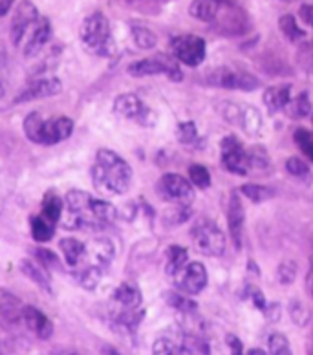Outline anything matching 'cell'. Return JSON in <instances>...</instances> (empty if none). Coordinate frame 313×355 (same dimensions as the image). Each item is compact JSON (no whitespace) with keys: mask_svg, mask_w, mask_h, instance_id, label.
Returning a JSON list of instances; mask_svg holds the SVG:
<instances>
[{"mask_svg":"<svg viewBox=\"0 0 313 355\" xmlns=\"http://www.w3.org/2000/svg\"><path fill=\"white\" fill-rule=\"evenodd\" d=\"M114 114L126 121H134L142 127H154L156 114L134 94H121L114 101Z\"/></svg>","mask_w":313,"mask_h":355,"instance_id":"obj_5","label":"cell"},{"mask_svg":"<svg viewBox=\"0 0 313 355\" xmlns=\"http://www.w3.org/2000/svg\"><path fill=\"white\" fill-rule=\"evenodd\" d=\"M251 299H253V302H255V306H257L258 310H266V299H264V295H262V291H260V289L258 288H251Z\"/></svg>","mask_w":313,"mask_h":355,"instance_id":"obj_50","label":"cell"},{"mask_svg":"<svg viewBox=\"0 0 313 355\" xmlns=\"http://www.w3.org/2000/svg\"><path fill=\"white\" fill-rule=\"evenodd\" d=\"M171 53L185 67H200L205 59V41L196 35H178L171 41Z\"/></svg>","mask_w":313,"mask_h":355,"instance_id":"obj_7","label":"cell"},{"mask_svg":"<svg viewBox=\"0 0 313 355\" xmlns=\"http://www.w3.org/2000/svg\"><path fill=\"white\" fill-rule=\"evenodd\" d=\"M244 216H246V213H244V205L240 202V194H238V191H232L228 203V225L232 244L237 249H240V245H242Z\"/></svg>","mask_w":313,"mask_h":355,"instance_id":"obj_18","label":"cell"},{"mask_svg":"<svg viewBox=\"0 0 313 355\" xmlns=\"http://www.w3.org/2000/svg\"><path fill=\"white\" fill-rule=\"evenodd\" d=\"M191 240L196 251L205 257H220L226 251V236L222 229L209 220H198L191 229Z\"/></svg>","mask_w":313,"mask_h":355,"instance_id":"obj_3","label":"cell"},{"mask_svg":"<svg viewBox=\"0 0 313 355\" xmlns=\"http://www.w3.org/2000/svg\"><path fill=\"white\" fill-rule=\"evenodd\" d=\"M103 273H105V269L86 264V262H81L77 268H74V277H76V280L79 282V286H83L88 291H94L99 286V282L103 279Z\"/></svg>","mask_w":313,"mask_h":355,"instance_id":"obj_26","label":"cell"},{"mask_svg":"<svg viewBox=\"0 0 313 355\" xmlns=\"http://www.w3.org/2000/svg\"><path fill=\"white\" fill-rule=\"evenodd\" d=\"M249 354H264V352L258 350V348H257V350H251V352H249Z\"/></svg>","mask_w":313,"mask_h":355,"instance_id":"obj_54","label":"cell"},{"mask_svg":"<svg viewBox=\"0 0 313 355\" xmlns=\"http://www.w3.org/2000/svg\"><path fill=\"white\" fill-rule=\"evenodd\" d=\"M297 271H298L297 264H295L293 260H286V262H282V264L278 266L277 280L284 286L293 284V282H295V279H297Z\"/></svg>","mask_w":313,"mask_h":355,"instance_id":"obj_41","label":"cell"},{"mask_svg":"<svg viewBox=\"0 0 313 355\" xmlns=\"http://www.w3.org/2000/svg\"><path fill=\"white\" fill-rule=\"evenodd\" d=\"M4 85H2V83H0V97H2V96H4Z\"/></svg>","mask_w":313,"mask_h":355,"instance_id":"obj_53","label":"cell"},{"mask_svg":"<svg viewBox=\"0 0 313 355\" xmlns=\"http://www.w3.org/2000/svg\"><path fill=\"white\" fill-rule=\"evenodd\" d=\"M293 139L298 145V148L303 150L304 156L313 162V132H310L306 128H297L293 134Z\"/></svg>","mask_w":313,"mask_h":355,"instance_id":"obj_37","label":"cell"},{"mask_svg":"<svg viewBox=\"0 0 313 355\" xmlns=\"http://www.w3.org/2000/svg\"><path fill=\"white\" fill-rule=\"evenodd\" d=\"M278 28L282 31V35L291 42H298L301 39L306 37V31L298 28L297 21H295V17L293 15L280 17V19H278Z\"/></svg>","mask_w":313,"mask_h":355,"instance_id":"obj_34","label":"cell"},{"mask_svg":"<svg viewBox=\"0 0 313 355\" xmlns=\"http://www.w3.org/2000/svg\"><path fill=\"white\" fill-rule=\"evenodd\" d=\"M24 306L17 295L10 293L8 289H0V319L4 322L13 326L21 324Z\"/></svg>","mask_w":313,"mask_h":355,"instance_id":"obj_21","label":"cell"},{"mask_svg":"<svg viewBox=\"0 0 313 355\" xmlns=\"http://www.w3.org/2000/svg\"><path fill=\"white\" fill-rule=\"evenodd\" d=\"M284 2H293V0H284Z\"/></svg>","mask_w":313,"mask_h":355,"instance_id":"obj_55","label":"cell"},{"mask_svg":"<svg viewBox=\"0 0 313 355\" xmlns=\"http://www.w3.org/2000/svg\"><path fill=\"white\" fill-rule=\"evenodd\" d=\"M284 110L288 112L289 117H306L312 114V103H310L308 92H301L295 99H289Z\"/></svg>","mask_w":313,"mask_h":355,"instance_id":"obj_33","label":"cell"},{"mask_svg":"<svg viewBox=\"0 0 313 355\" xmlns=\"http://www.w3.org/2000/svg\"><path fill=\"white\" fill-rule=\"evenodd\" d=\"M189 178H191V183L194 187H211V174H209V171L203 165H191V168H189Z\"/></svg>","mask_w":313,"mask_h":355,"instance_id":"obj_38","label":"cell"},{"mask_svg":"<svg viewBox=\"0 0 313 355\" xmlns=\"http://www.w3.org/2000/svg\"><path fill=\"white\" fill-rule=\"evenodd\" d=\"M160 198L172 205H191L194 200V185L180 174H163L156 185Z\"/></svg>","mask_w":313,"mask_h":355,"instance_id":"obj_6","label":"cell"},{"mask_svg":"<svg viewBox=\"0 0 313 355\" xmlns=\"http://www.w3.org/2000/svg\"><path fill=\"white\" fill-rule=\"evenodd\" d=\"M226 345L229 346V350L232 352V354H242L244 352V346H242V340L238 339L237 335H226Z\"/></svg>","mask_w":313,"mask_h":355,"instance_id":"obj_49","label":"cell"},{"mask_svg":"<svg viewBox=\"0 0 313 355\" xmlns=\"http://www.w3.org/2000/svg\"><path fill=\"white\" fill-rule=\"evenodd\" d=\"M223 119H228L232 125H238L248 136H258V134H260V128H262L260 112L253 107L226 105V108H223Z\"/></svg>","mask_w":313,"mask_h":355,"instance_id":"obj_11","label":"cell"},{"mask_svg":"<svg viewBox=\"0 0 313 355\" xmlns=\"http://www.w3.org/2000/svg\"><path fill=\"white\" fill-rule=\"evenodd\" d=\"M223 0H192L189 6V15L202 22H214Z\"/></svg>","mask_w":313,"mask_h":355,"instance_id":"obj_24","label":"cell"},{"mask_svg":"<svg viewBox=\"0 0 313 355\" xmlns=\"http://www.w3.org/2000/svg\"><path fill=\"white\" fill-rule=\"evenodd\" d=\"M35 257H37V260L41 262V266L44 269H57V271H61L62 269V264H61V260H59V257H57L53 251H50V249L37 248Z\"/></svg>","mask_w":313,"mask_h":355,"instance_id":"obj_39","label":"cell"},{"mask_svg":"<svg viewBox=\"0 0 313 355\" xmlns=\"http://www.w3.org/2000/svg\"><path fill=\"white\" fill-rule=\"evenodd\" d=\"M189 264V254L187 251L180 245H171L167 249V266H165V273L167 277H171V280H174L182 275V271L187 268Z\"/></svg>","mask_w":313,"mask_h":355,"instance_id":"obj_28","label":"cell"},{"mask_svg":"<svg viewBox=\"0 0 313 355\" xmlns=\"http://www.w3.org/2000/svg\"><path fill=\"white\" fill-rule=\"evenodd\" d=\"M289 99H291V87L289 85L268 88L264 92V105L268 107L269 114H277V112L284 110Z\"/></svg>","mask_w":313,"mask_h":355,"instance_id":"obj_27","label":"cell"},{"mask_svg":"<svg viewBox=\"0 0 313 355\" xmlns=\"http://www.w3.org/2000/svg\"><path fill=\"white\" fill-rule=\"evenodd\" d=\"M246 153H248L251 168H266L269 165V156L262 147H253L246 150Z\"/></svg>","mask_w":313,"mask_h":355,"instance_id":"obj_42","label":"cell"},{"mask_svg":"<svg viewBox=\"0 0 313 355\" xmlns=\"http://www.w3.org/2000/svg\"><path fill=\"white\" fill-rule=\"evenodd\" d=\"M62 92V83L57 77H42V79H35L30 83L24 90L19 94L15 99L17 105L21 103L33 101V99H44V97H53Z\"/></svg>","mask_w":313,"mask_h":355,"instance_id":"obj_14","label":"cell"},{"mask_svg":"<svg viewBox=\"0 0 313 355\" xmlns=\"http://www.w3.org/2000/svg\"><path fill=\"white\" fill-rule=\"evenodd\" d=\"M174 284L187 295L202 293L205 286H208V271L200 262H189L187 268L182 271V275L174 280Z\"/></svg>","mask_w":313,"mask_h":355,"instance_id":"obj_15","label":"cell"},{"mask_svg":"<svg viewBox=\"0 0 313 355\" xmlns=\"http://www.w3.org/2000/svg\"><path fill=\"white\" fill-rule=\"evenodd\" d=\"M128 76L132 77H151V76H167L172 81H182L183 73L180 71L178 62L172 57L156 55L151 59H142L128 64L126 68Z\"/></svg>","mask_w":313,"mask_h":355,"instance_id":"obj_4","label":"cell"},{"mask_svg":"<svg viewBox=\"0 0 313 355\" xmlns=\"http://www.w3.org/2000/svg\"><path fill=\"white\" fill-rule=\"evenodd\" d=\"M90 213L92 216H94V220L99 223V227L112 223L117 216L116 207H114L112 203L105 202V200L94 198V196H92V202H90Z\"/></svg>","mask_w":313,"mask_h":355,"instance_id":"obj_31","label":"cell"},{"mask_svg":"<svg viewBox=\"0 0 313 355\" xmlns=\"http://www.w3.org/2000/svg\"><path fill=\"white\" fill-rule=\"evenodd\" d=\"M74 134V121L66 116H57L44 119L41 130V143L44 147H51L57 143L65 141Z\"/></svg>","mask_w":313,"mask_h":355,"instance_id":"obj_12","label":"cell"},{"mask_svg":"<svg viewBox=\"0 0 313 355\" xmlns=\"http://www.w3.org/2000/svg\"><path fill=\"white\" fill-rule=\"evenodd\" d=\"M220 148H222V163L223 167L228 168L229 173L237 174V176H248L249 168V157L248 153L240 147V143L235 136L223 137L222 143H220Z\"/></svg>","mask_w":313,"mask_h":355,"instance_id":"obj_9","label":"cell"},{"mask_svg":"<svg viewBox=\"0 0 313 355\" xmlns=\"http://www.w3.org/2000/svg\"><path fill=\"white\" fill-rule=\"evenodd\" d=\"M116 257V245L110 239L106 236H97V239L90 240L86 244V253L83 262L92 266H97V268L106 269L110 266V262Z\"/></svg>","mask_w":313,"mask_h":355,"instance_id":"obj_13","label":"cell"},{"mask_svg":"<svg viewBox=\"0 0 313 355\" xmlns=\"http://www.w3.org/2000/svg\"><path fill=\"white\" fill-rule=\"evenodd\" d=\"M51 39V24L48 19H39L37 24L33 26V30L30 31V37H28V41H26L24 46V55L26 57H35L39 55L48 42Z\"/></svg>","mask_w":313,"mask_h":355,"instance_id":"obj_20","label":"cell"},{"mask_svg":"<svg viewBox=\"0 0 313 355\" xmlns=\"http://www.w3.org/2000/svg\"><path fill=\"white\" fill-rule=\"evenodd\" d=\"M268 348H269V354H275V355L291 354V346H289L288 337H286V335H282V334L269 335Z\"/></svg>","mask_w":313,"mask_h":355,"instance_id":"obj_40","label":"cell"},{"mask_svg":"<svg viewBox=\"0 0 313 355\" xmlns=\"http://www.w3.org/2000/svg\"><path fill=\"white\" fill-rule=\"evenodd\" d=\"M289 313H291V319H293V322H295V324L304 326L306 322H308L310 313L306 311V308H304L303 302H293L291 308H289Z\"/></svg>","mask_w":313,"mask_h":355,"instance_id":"obj_46","label":"cell"},{"mask_svg":"<svg viewBox=\"0 0 313 355\" xmlns=\"http://www.w3.org/2000/svg\"><path fill=\"white\" fill-rule=\"evenodd\" d=\"M298 17H301V21H303L304 24L312 26L313 28V4L301 6V10H298Z\"/></svg>","mask_w":313,"mask_h":355,"instance_id":"obj_48","label":"cell"},{"mask_svg":"<svg viewBox=\"0 0 313 355\" xmlns=\"http://www.w3.org/2000/svg\"><path fill=\"white\" fill-rule=\"evenodd\" d=\"M169 302H171L172 308H176V310H182V311H192L194 308H196V304L194 302H191V300H187L185 297H182L180 293H172L167 297Z\"/></svg>","mask_w":313,"mask_h":355,"instance_id":"obj_47","label":"cell"},{"mask_svg":"<svg viewBox=\"0 0 313 355\" xmlns=\"http://www.w3.org/2000/svg\"><path fill=\"white\" fill-rule=\"evenodd\" d=\"M130 33L132 41L136 42L137 48H142V50H152L158 44V37L145 26H132Z\"/></svg>","mask_w":313,"mask_h":355,"instance_id":"obj_35","label":"cell"},{"mask_svg":"<svg viewBox=\"0 0 313 355\" xmlns=\"http://www.w3.org/2000/svg\"><path fill=\"white\" fill-rule=\"evenodd\" d=\"M92 183L99 193L121 196L130 189L132 167L117 153L101 148L92 165Z\"/></svg>","mask_w":313,"mask_h":355,"instance_id":"obj_1","label":"cell"},{"mask_svg":"<svg viewBox=\"0 0 313 355\" xmlns=\"http://www.w3.org/2000/svg\"><path fill=\"white\" fill-rule=\"evenodd\" d=\"M42 123H44V117H42L41 112H31L28 114L22 123V128H24V136L30 139L31 143H41V130Z\"/></svg>","mask_w":313,"mask_h":355,"instance_id":"obj_32","label":"cell"},{"mask_svg":"<svg viewBox=\"0 0 313 355\" xmlns=\"http://www.w3.org/2000/svg\"><path fill=\"white\" fill-rule=\"evenodd\" d=\"M30 227H31V239L39 242V244H46L53 239L56 233V223L44 218L42 214H33L30 218Z\"/></svg>","mask_w":313,"mask_h":355,"instance_id":"obj_29","label":"cell"},{"mask_svg":"<svg viewBox=\"0 0 313 355\" xmlns=\"http://www.w3.org/2000/svg\"><path fill=\"white\" fill-rule=\"evenodd\" d=\"M209 83L218 88H228V90H242L253 92L260 87V81L248 71H231V70H217L209 77Z\"/></svg>","mask_w":313,"mask_h":355,"instance_id":"obj_10","label":"cell"},{"mask_svg":"<svg viewBox=\"0 0 313 355\" xmlns=\"http://www.w3.org/2000/svg\"><path fill=\"white\" fill-rule=\"evenodd\" d=\"M143 297L139 288L134 284L117 286L112 293V311H123V310H137L142 308Z\"/></svg>","mask_w":313,"mask_h":355,"instance_id":"obj_19","label":"cell"},{"mask_svg":"<svg viewBox=\"0 0 313 355\" xmlns=\"http://www.w3.org/2000/svg\"><path fill=\"white\" fill-rule=\"evenodd\" d=\"M62 211H65V200H61V196H59L56 191H48V193L44 194V198H42V205H41L42 216L57 225V223L61 222Z\"/></svg>","mask_w":313,"mask_h":355,"instance_id":"obj_30","label":"cell"},{"mask_svg":"<svg viewBox=\"0 0 313 355\" xmlns=\"http://www.w3.org/2000/svg\"><path fill=\"white\" fill-rule=\"evenodd\" d=\"M185 339H187V335L183 334V331H174V334L162 335V337H158L156 343L152 345V354H187V350H185Z\"/></svg>","mask_w":313,"mask_h":355,"instance_id":"obj_22","label":"cell"},{"mask_svg":"<svg viewBox=\"0 0 313 355\" xmlns=\"http://www.w3.org/2000/svg\"><path fill=\"white\" fill-rule=\"evenodd\" d=\"M19 268H21L22 275H24L26 279H30L31 282L35 286H39L42 291H46V293H53L50 277H48V273H46L44 268H42L41 264H37V262H33V260L30 259H22Z\"/></svg>","mask_w":313,"mask_h":355,"instance_id":"obj_23","label":"cell"},{"mask_svg":"<svg viewBox=\"0 0 313 355\" xmlns=\"http://www.w3.org/2000/svg\"><path fill=\"white\" fill-rule=\"evenodd\" d=\"M79 37H81V42L86 50L96 55L110 57L114 53L110 22L101 11H96L86 17L79 28Z\"/></svg>","mask_w":313,"mask_h":355,"instance_id":"obj_2","label":"cell"},{"mask_svg":"<svg viewBox=\"0 0 313 355\" xmlns=\"http://www.w3.org/2000/svg\"><path fill=\"white\" fill-rule=\"evenodd\" d=\"M198 136V130H196V125L191 121L187 123H182V125H178L176 128V137L178 141L183 143V145H191Z\"/></svg>","mask_w":313,"mask_h":355,"instance_id":"obj_44","label":"cell"},{"mask_svg":"<svg viewBox=\"0 0 313 355\" xmlns=\"http://www.w3.org/2000/svg\"><path fill=\"white\" fill-rule=\"evenodd\" d=\"M297 62L304 70H313V41L301 44L297 51Z\"/></svg>","mask_w":313,"mask_h":355,"instance_id":"obj_43","label":"cell"},{"mask_svg":"<svg viewBox=\"0 0 313 355\" xmlns=\"http://www.w3.org/2000/svg\"><path fill=\"white\" fill-rule=\"evenodd\" d=\"M59 249L65 254L66 264L70 266V268H77L83 262V259H85L86 244L81 242V240L74 239V236H66V239L59 240Z\"/></svg>","mask_w":313,"mask_h":355,"instance_id":"obj_25","label":"cell"},{"mask_svg":"<svg viewBox=\"0 0 313 355\" xmlns=\"http://www.w3.org/2000/svg\"><path fill=\"white\" fill-rule=\"evenodd\" d=\"M22 322L31 334L35 335L37 339L48 340L53 335V324L48 319V315L42 313L41 310H37L33 306H24V313H22Z\"/></svg>","mask_w":313,"mask_h":355,"instance_id":"obj_17","label":"cell"},{"mask_svg":"<svg viewBox=\"0 0 313 355\" xmlns=\"http://www.w3.org/2000/svg\"><path fill=\"white\" fill-rule=\"evenodd\" d=\"M214 24H217V30H220L222 33L237 35V33H242L246 30L244 26L248 24V19L238 8L228 4V2H222V8L218 11Z\"/></svg>","mask_w":313,"mask_h":355,"instance_id":"obj_16","label":"cell"},{"mask_svg":"<svg viewBox=\"0 0 313 355\" xmlns=\"http://www.w3.org/2000/svg\"><path fill=\"white\" fill-rule=\"evenodd\" d=\"M312 123H313V116H312Z\"/></svg>","mask_w":313,"mask_h":355,"instance_id":"obj_56","label":"cell"},{"mask_svg":"<svg viewBox=\"0 0 313 355\" xmlns=\"http://www.w3.org/2000/svg\"><path fill=\"white\" fill-rule=\"evenodd\" d=\"M13 8V0H0V17H6Z\"/></svg>","mask_w":313,"mask_h":355,"instance_id":"obj_51","label":"cell"},{"mask_svg":"<svg viewBox=\"0 0 313 355\" xmlns=\"http://www.w3.org/2000/svg\"><path fill=\"white\" fill-rule=\"evenodd\" d=\"M39 19L41 17H39V10L35 8V4L31 0H21L13 11V19H11V42L15 46H21L28 37V31L33 30V26L37 24Z\"/></svg>","mask_w":313,"mask_h":355,"instance_id":"obj_8","label":"cell"},{"mask_svg":"<svg viewBox=\"0 0 313 355\" xmlns=\"http://www.w3.org/2000/svg\"><path fill=\"white\" fill-rule=\"evenodd\" d=\"M240 193L255 203L266 202V200L275 196V193H273L271 189L264 187V185H257V183H246V185L240 187Z\"/></svg>","mask_w":313,"mask_h":355,"instance_id":"obj_36","label":"cell"},{"mask_svg":"<svg viewBox=\"0 0 313 355\" xmlns=\"http://www.w3.org/2000/svg\"><path fill=\"white\" fill-rule=\"evenodd\" d=\"M286 168H288V173L295 178H304L310 174L308 163L304 162V159H298V157H289L288 163H286Z\"/></svg>","mask_w":313,"mask_h":355,"instance_id":"obj_45","label":"cell"},{"mask_svg":"<svg viewBox=\"0 0 313 355\" xmlns=\"http://www.w3.org/2000/svg\"><path fill=\"white\" fill-rule=\"evenodd\" d=\"M146 2H151V4H163V2H169V0H146Z\"/></svg>","mask_w":313,"mask_h":355,"instance_id":"obj_52","label":"cell"}]
</instances>
